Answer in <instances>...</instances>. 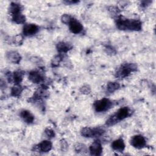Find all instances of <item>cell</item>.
Wrapping results in <instances>:
<instances>
[{
  "label": "cell",
  "mask_w": 156,
  "mask_h": 156,
  "mask_svg": "<svg viewBox=\"0 0 156 156\" xmlns=\"http://www.w3.org/2000/svg\"><path fill=\"white\" fill-rule=\"evenodd\" d=\"M117 27L121 30L129 29L133 30H139L141 28V23L138 20H127L119 18L116 23Z\"/></svg>",
  "instance_id": "1"
},
{
  "label": "cell",
  "mask_w": 156,
  "mask_h": 156,
  "mask_svg": "<svg viewBox=\"0 0 156 156\" xmlns=\"http://www.w3.org/2000/svg\"><path fill=\"white\" fill-rule=\"evenodd\" d=\"M90 152L92 155H99L102 152V147L101 143L98 141H94L90 146Z\"/></svg>",
  "instance_id": "7"
},
{
  "label": "cell",
  "mask_w": 156,
  "mask_h": 156,
  "mask_svg": "<svg viewBox=\"0 0 156 156\" xmlns=\"http://www.w3.org/2000/svg\"><path fill=\"white\" fill-rule=\"evenodd\" d=\"M112 147L115 151L122 152L124 149L125 144L122 139H118L112 143Z\"/></svg>",
  "instance_id": "11"
},
{
  "label": "cell",
  "mask_w": 156,
  "mask_h": 156,
  "mask_svg": "<svg viewBox=\"0 0 156 156\" xmlns=\"http://www.w3.org/2000/svg\"><path fill=\"white\" fill-rule=\"evenodd\" d=\"M29 78L32 82H33L34 83H36L41 82L43 79L41 75L39 73L36 72V71H33V72L30 73Z\"/></svg>",
  "instance_id": "12"
},
{
  "label": "cell",
  "mask_w": 156,
  "mask_h": 156,
  "mask_svg": "<svg viewBox=\"0 0 156 156\" xmlns=\"http://www.w3.org/2000/svg\"><path fill=\"white\" fill-rule=\"evenodd\" d=\"M38 149L40 152H46L49 151L51 148H52V144L48 140H44L41 142L38 146H37Z\"/></svg>",
  "instance_id": "10"
},
{
  "label": "cell",
  "mask_w": 156,
  "mask_h": 156,
  "mask_svg": "<svg viewBox=\"0 0 156 156\" xmlns=\"http://www.w3.org/2000/svg\"><path fill=\"white\" fill-rule=\"evenodd\" d=\"M45 133L46 134V135L48 136V137H53L54 136V132L53 130H51V129H46L45 130Z\"/></svg>",
  "instance_id": "22"
},
{
  "label": "cell",
  "mask_w": 156,
  "mask_h": 156,
  "mask_svg": "<svg viewBox=\"0 0 156 156\" xmlns=\"http://www.w3.org/2000/svg\"><path fill=\"white\" fill-rule=\"evenodd\" d=\"M7 58L10 61L15 63H17L20 61V55L18 54V53L14 51L10 52L9 54H7Z\"/></svg>",
  "instance_id": "14"
},
{
  "label": "cell",
  "mask_w": 156,
  "mask_h": 156,
  "mask_svg": "<svg viewBox=\"0 0 156 156\" xmlns=\"http://www.w3.org/2000/svg\"><path fill=\"white\" fill-rule=\"evenodd\" d=\"M12 18L16 23H23L25 21V17L21 13V12L12 15Z\"/></svg>",
  "instance_id": "15"
},
{
  "label": "cell",
  "mask_w": 156,
  "mask_h": 156,
  "mask_svg": "<svg viewBox=\"0 0 156 156\" xmlns=\"http://www.w3.org/2000/svg\"><path fill=\"white\" fill-rule=\"evenodd\" d=\"M21 116L23 120L27 123H31L34 121V116L30 112L27 110H23L21 112Z\"/></svg>",
  "instance_id": "13"
},
{
  "label": "cell",
  "mask_w": 156,
  "mask_h": 156,
  "mask_svg": "<svg viewBox=\"0 0 156 156\" xmlns=\"http://www.w3.org/2000/svg\"><path fill=\"white\" fill-rule=\"evenodd\" d=\"M75 149L77 152H80V151H85V146L82 144H77L75 146Z\"/></svg>",
  "instance_id": "21"
},
{
  "label": "cell",
  "mask_w": 156,
  "mask_h": 156,
  "mask_svg": "<svg viewBox=\"0 0 156 156\" xmlns=\"http://www.w3.org/2000/svg\"><path fill=\"white\" fill-rule=\"evenodd\" d=\"M57 48V49L58 51L63 52H67L70 48L68 44L63 43V42H60V43H58Z\"/></svg>",
  "instance_id": "16"
},
{
  "label": "cell",
  "mask_w": 156,
  "mask_h": 156,
  "mask_svg": "<svg viewBox=\"0 0 156 156\" xmlns=\"http://www.w3.org/2000/svg\"><path fill=\"white\" fill-rule=\"evenodd\" d=\"M13 80L16 84H18L20 83L23 79V74L20 71H16L13 74Z\"/></svg>",
  "instance_id": "18"
},
{
  "label": "cell",
  "mask_w": 156,
  "mask_h": 156,
  "mask_svg": "<svg viewBox=\"0 0 156 156\" xmlns=\"http://www.w3.org/2000/svg\"><path fill=\"white\" fill-rule=\"evenodd\" d=\"M21 91V90L20 87L18 86H16V87H13V88L12 90V95L16 96L20 94Z\"/></svg>",
  "instance_id": "20"
},
{
  "label": "cell",
  "mask_w": 156,
  "mask_h": 156,
  "mask_svg": "<svg viewBox=\"0 0 156 156\" xmlns=\"http://www.w3.org/2000/svg\"><path fill=\"white\" fill-rule=\"evenodd\" d=\"M38 26L34 24H27L23 27V33L25 35H32L37 32Z\"/></svg>",
  "instance_id": "9"
},
{
  "label": "cell",
  "mask_w": 156,
  "mask_h": 156,
  "mask_svg": "<svg viewBox=\"0 0 156 156\" xmlns=\"http://www.w3.org/2000/svg\"><path fill=\"white\" fill-rule=\"evenodd\" d=\"M112 105V102L107 99H102L94 103V108L96 112H104L108 109Z\"/></svg>",
  "instance_id": "3"
},
{
  "label": "cell",
  "mask_w": 156,
  "mask_h": 156,
  "mask_svg": "<svg viewBox=\"0 0 156 156\" xmlns=\"http://www.w3.org/2000/svg\"><path fill=\"white\" fill-rule=\"evenodd\" d=\"M136 69V66L133 64L129 63V64H126L123 65L121 68L119 70L118 74L119 76H121L122 77L127 76L131 71L135 70Z\"/></svg>",
  "instance_id": "6"
},
{
  "label": "cell",
  "mask_w": 156,
  "mask_h": 156,
  "mask_svg": "<svg viewBox=\"0 0 156 156\" xmlns=\"http://www.w3.org/2000/svg\"><path fill=\"white\" fill-rule=\"evenodd\" d=\"M129 115V110L127 107H123L120 108L114 115L112 116L106 122V124L108 126L113 125L118 121L127 118Z\"/></svg>",
  "instance_id": "2"
},
{
  "label": "cell",
  "mask_w": 156,
  "mask_h": 156,
  "mask_svg": "<svg viewBox=\"0 0 156 156\" xmlns=\"http://www.w3.org/2000/svg\"><path fill=\"white\" fill-rule=\"evenodd\" d=\"M69 27L70 30L74 34H79L83 29L82 25L74 18H73L71 22L69 23Z\"/></svg>",
  "instance_id": "8"
},
{
  "label": "cell",
  "mask_w": 156,
  "mask_h": 156,
  "mask_svg": "<svg viewBox=\"0 0 156 156\" xmlns=\"http://www.w3.org/2000/svg\"><path fill=\"white\" fill-rule=\"evenodd\" d=\"M72 19H73V18H71V16L70 15H67V14L63 15L61 18L62 22L65 24H69L71 22V21L72 20Z\"/></svg>",
  "instance_id": "19"
},
{
  "label": "cell",
  "mask_w": 156,
  "mask_h": 156,
  "mask_svg": "<svg viewBox=\"0 0 156 156\" xmlns=\"http://www.w3.org/2000/svg\"><path fill=\"white\" fill-rule=\"evenodd\" d=\"M131 144L137 149H141L146 145V140L141 135H135L131 139Z\"/></svg>",
  "instance_id": "5"
},
{
  "label": "cell",
  "mask_w": 156,
  "mask_h": 156,
  "mask_svg": "<svg viewBox=\"0 0 156 156\" xmlns=\"http://www.w3.org/2000/svg\"><path fill=\"white\" fill-rule=\"evenodd\" d=\"M119 87V85L116 82H110L107 85V90L109 92H113Z\"/></svg>",
  "instance_id": "17"
},
{
  "label": "cell",
  "mask_w": 156,
  "mask_h": 156,
  "mask_svg": "<svg viewBox=\"0 0 156 156\" xmlns=\"http://www.w3.org/2000/svg\"><path fill=\"white\" fill-rule=\"evenodd\" d=\"M103 130L101 129H90L88 127L83 128L82 131L81 133L85 137H93L96 136H99L103 133Z\"/></svg>",
  "instance_id": "4"
}]
</instances>
